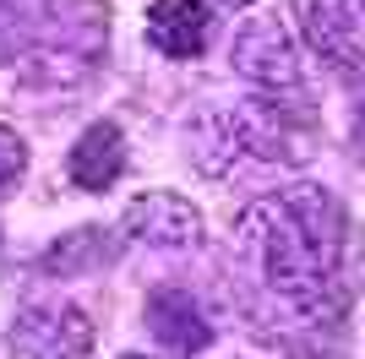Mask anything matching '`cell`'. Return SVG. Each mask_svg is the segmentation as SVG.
<instances>
[{
    "label": "cell",
    "instance_id": "cell-1",
    "mask_svg": "<svg viewBox=\"0 0 365 359\" xmlns=\"http://www.w3.org/2000/svg\"><path fill=\"white\" fill-rule=\"evenodd\" d=\"M245 229L262 245L267 288H278L294 311H322L333 299L338 256H344V212L322 185L267 196L257 212H245Z\"/></svg>",
    "mask_w": 365,
    "mask_h": 359
},
{
    "label": "cell",
    "instance_id": "cell-2",
    "mask_svg": "<svg viewBox=\"0 0 365 359\" xmlns=\"http://www.w3.org/2000/svg\"><path fill=\"white\" fill-rule=\"evenodd\" d=\"M235 71L262 93V98H278V104L294 109H317L311 98V82H305V60H300V38H294L273 11H257L235 33Z\"/></svg>",
    "mask_w": 365,
    "mask_h": 359
},
{
    "label": "cell",
    "instance_id": "cell-3",
    "mask_svg": "<svg viewBox=\"0 0 365 359\" xmlns=\"http://www.w3.org/2000/svg\"><path fill=\"white\" fill-rule=\"evenodd\" d=\"M93 316L71 299H33L11 321V359H93Z\"/></svg>",
    "mask_w": 365,
    "mask_h": 359
},
{
    "label": "cell",
    "instance_id": "cell-4",
    "mask_svg": "<svg viewBox=\"0 0 365 359\" xmlns=\"http://www.w3.org/2000/svg\"><path fill=\"white\" fill-rule=\"evenodd\" d=\"M125 239L158 245V251H191L202 239V212L185 202L180 191H142L120 218Z\"/></svg>",
    "mask_w": 365,
    "mask_h": 359
},
{
    "label": "cell",
    "instance_id": "cell-5",
    "mask_svg": "<svg viewBox=\"0 0 365 359\" xmlns=\"http://www.w3.org/2000/svg\"><path fill=\"white\" fill-rule=\"evenodd\" d=\"M294 22H300V44L317 49L327 66H344L354 76L365 71V44L354 33L349 0H294Z\"/></svg>",
    "mask_w": 365,
    "mask_h": 359
},
{
    "label": "cell",
    "instance_id": "cell-6",
    "mask_svg": "<svg viewBox=\"0 0 365 359\" xmlns=\"http://www.w3.org/2000/svg\"><path fill=\"white\" fill-rule=\"evenodd\" d=\"M148 38L175 60L202 55L207 49V6L202 0H153L148 6Z\"/></svg>",
    "mask_w": 365,
    "mask_h": 359
},
{
    "label": "cell",
    "instance_id": "cell-7",
    "mask_svg": "<svg viewBox=\"0 0 365 359\" xmlns=\"http://www.w3.org/2000/svg\"><path fill=\"white\" fill-rule=\"evenodd\" d=\"M125 169V131L115 120H93L71 152V180L82 191H109Z\"/></svg>",
    "mask_w": 365,
    "mask_h": 359
},
{
    "label": "cell",
    "instance_id": "cell-8",
    "mask_svg": "<svg viewBox=\"0 0 365 359\" xmlns=\"http://www.w3.org/2000/svg\"><path fill=\"white\" fill-rule=\"evenodd\" d=\"M22 169H28V142H22L11 125H0V196L22 180Z\"/></svg>",
    "mask_w": 365,
    "mask_h": 359
},
{
    "label": "cell",
    "instance_id": "cell-9",
    "mask_svg": "<svg viewBox=\"0 0 365 359\" xmlns=\"http://www.w3.org/2000/svg\"><path fill=\"white\" fill-rule=\"evenodd\" d=\"M349 11H354V16H360V22H365V0H349Z\"/></svg>",
    "mask_w": 365,
    "mask_h": 359
},
{
    "label": "cell",
    "instance_id": "cell-10",
    "mask_svg": "<svg viewBox=\"0 0 365 359\" xmlns=\"http://www.w3.org/2000/svg\"><path fill=\"white\" fill-rule=\"evenodd\" d=\"M218 6H229V11H235V6H245V0H218Z\"/></svg>",
    "mask_w": 365,
    "mask_h": 359
},
{
    "label": "cell",
    "instance_id": "cell-11",
    "mask_svg": "<svg viewBox=\"0 0 365 359\" xmlns=\"http://www.w3.org/2000/svg\"><path fill=\"white\" fill-rule=\"evenodd\" d=\"M360 147H365V125H360Z\"/></svg>",
    "mask_w": 365,
    "mask_h": 359
},
{
    "label": "cell",
    "instance_id": "cell-12",
    "mask_svg": "<svg viewBox=\"0 0 365 359\" xmlns=\"http://www.w3.org/2000/svg\"><path fill=\"white\" fill-rule=\"evenodd\" d=\"M125 359H142V354H125Z\"/></svg>",
    "mask_w": 365,
    "mask_h": 359
}]
</instances>
